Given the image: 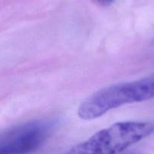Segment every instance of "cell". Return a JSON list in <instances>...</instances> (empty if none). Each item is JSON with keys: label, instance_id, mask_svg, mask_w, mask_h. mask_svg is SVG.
I'll return each mask as SVG.
<instances>
[{"label": "cell", "instance_id": "obj_1", "mask_svg": "<svg viewBox=\"0 0 154 154\" xmlns=\"http://www.w3.org/2000/svg\"><path fill=\"white\" fill-rule=\"evenodd\" d=\"M153 97L154 75L101 89L83 101L78 109V115L83 120H93L114 108Z\"/></svg>", "mask_w": 154, "mask_h": 154}, {"label": "cell", "instance_id": "obj_4", "mask_svg": "<svg viewBox=\"0 0 154 154\" xmlns=\"http://www.w3.org/2000/svg\"><path fill=\"white\" fill-rule=\"evenodd\" d=\"M119 154H137V153H135V152H133V151H128V152H122V153H120Z\"/></svg>", "mask_w": 154, "mask_h": 154}, {"label": "cell", "instance_id": "obj_3", "mask_svg": "<svg viewBox=\"0 0 154 154\" xmlns=\"http://www.w3.org/2000/svg\"><path fill=\"white\" fill-rule=\"evenodd\" d=\"M56 126L54 120H37L0 134V154H29L42 145Z\"/></svg>", "mask_w": 154, "mask_h": 154}, {"label": "cell", "instance_id": "obj_5", "mask_svg": "<svg viewBox=\"0 0 154 154\" xmlns=\"http://www.w3.org/2000/svg\"><path fill=\"white\" fill-rule=\"evenodd\" d=\"M106 1H109V2H112L113 0H106Z\"/></svg>", "mask_w": 154, "mask_h": 154}, {"label": "cell", "instance_id": "obj_2", "mask_svg": "<svg viewBox=\"0 0 154 154\" xmlns=\"http://www.w3.org/2000/svg\"><path fill=\"white\" fill-rule=\"evenodd\" d=\"M153 132L152 122H119L99 131L63 154H119Z\"/></svg>", "mask_w": 154, "mask_h": 154}]
</instances>
